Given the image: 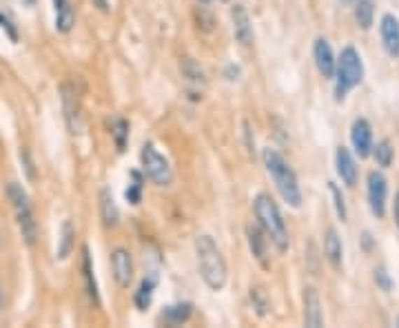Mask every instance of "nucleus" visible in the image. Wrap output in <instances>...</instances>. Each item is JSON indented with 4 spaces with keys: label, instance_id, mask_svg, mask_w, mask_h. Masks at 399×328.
<instances>
[{
    "label": "nucleus",
    "instance_id": "obj_32",
    "mask_svg": "<svg viewBox=\"0 0 399 328\" xmlns=\"http://www.w3.org/2000/svg\"><path fill=\"white\" fill-rule=\"evenodd\" d=\"M375 284L379 286L382 291H386V293H388V291L393 289V280H391L388 273H386V268H384V266L375 268Z\"/></svg>",
    "mask_w": 399,
    "mask_h": 328
},
{
    "label": "nucleus",
    "instance_id": "obj_19",
    "mask_svg": "<svg viewBox=\"0 0 399 328\" xmlns=\"http://www.w3.org/2000/svg\"><path fill=\"white\" fill-rule=\"evenodd\" d=\"M324 255L328 259V264L332 268H340L342 266V257H344V244L342 238L335 228H326L324 233Z\"/></svg>",
    "mask_w": 399,
    "mask_h": 328
},
{
    "label": "nucleus",
    "instance_id": "obj_15",
    "mask_svg": "<svg viewBox=\"0 0 399 328\" xmlns=\"http://www.w3.org/2000/svg\"><path fill=\"white\" fill-rule=\"evenodd\" d=\"M335 171L340 175V180L346 184V186H355L357 184V162H355V156L349 151L346 146H337L335 151Z\"/></svg>",
    "mask_w": 399,
    "mask_h": 328
},
{
    "label": "nucleus",
    "instance_id": "obj_26",
    "mask_svg": "<svg viewBox=\"0 0 399 328\" xmlns=\"http://www.w3.org/2000/svg\"><path fill=\"white\" fill-rule=\"evenodd\" d=\"M180 71H182V76L186 78V82H189V85H195V87H204L206 85V74H204V69L195 60L184 58L180 62Z\"/></svg>",
    "mask_w": 399,
    "mask_h": 328
},
{
    "label": "nucleus",
    "instance_id": "obj_16",
    "mask_svg": "<svg viewBox=\"0 0 399 328\" xmlns=\"http://www.w3.org/2000/svg\"><path fill=\"white\" fill-rule=\"evenodd\" d=\"M53 3V27L58 34H69L76 25V11L71 0H51Z\"/></svg>",
    "mask_w": 399,
    "mask_h": 328
},
{
    "label": "nucleus",
    "instance_id": "obj_6",
    "mask_svg": "<svg viewBox=\"0 0 399 328\" xmlns=\"http://www.w3.org/2000/svg\"><path fill=\"white\" fill-rule=\"evenodd\" d=\"M140 164H142V173L144 177L158 186H169L173 180V171H171V162L158 151L153 142H144L140 149Z\"/></svg>",
    "mask_w": 399,
    "mask_h": 328
},
{
    "label": "nucleus",
    "instance_id": "obj_21",
    "mask_svg": "<svg viewBox=\"0 0 399 328\" xmlns=\"http://www.w3.org/2000/svg\"><path fill=\"white\" fill-rule=\"evenodd\" d=\"M155 289H158V275H155V273H151V275H146V278L140 282L136 295H133V304H136L138 310H146V308L151 306L153 295H155Z\"/></svg>",
    "mask_w": 399,
    "mask_h": 328
},
{
    "label": "nucleus",
    "instance_id": "obj_18",
    "mask_svg": "<svg viewBox=\"0 0 399 328\" xmlns=\"http://www.w3.org/2000/svg\"><path fill=\"white\" fill-rule=\"evenodd\" d=\"M83 280H85V289H87L89 299L96 306H100V291H98L96 271H93V259L89 253V246H83Z\"/></svg>",
    "mask_w": 399,
    "mask_h": 328
},
{
    "label": "nucleus",
    "instance_id": "obj_31",
    "mask_svg": "<svg viewBox=\"0 0 399 328\" xmlns=\"http://www.w3.org/2000/svg\"><path fill=\"white\" fill-rule=\"evenodd\" d=\"M328 191H330V196L332 200H335V211H337V217L344 222L346 217H349V213H346V202H344V196H342V191L337 189L335 182H328Z\"/></svg>",
    "mask_w": 399,
    "mask_h": 328
},
{
    "label": "nucleus",
    "instance_id": "obj_38",
    "mask_svg": "<svg viewBox=\"0 0 399 328\" xmlns=\"http://www.w3.org/2000/svg\"><path fill=\"white\" fill-rule=\"evenodd\" d=\"M0 304H3V291H0Z\"/></svg>",
    "mask_w": 399,
    "mask_h": 328
},
{
    "label": "nucleus",
    "instance_id": "obj_33",
    "mask_svg": "<svg viewBox=\"0 0 399 328\" xmlns=\"http://www.w3.org/2000/svg\"><path fill=\"white\" fill-rule=\"evenodd\" d=\"M20 160H24V169H27V173H29V177L34 180V177H36V171H34V162H31V158H29V151H27L24 146L20 149Z\"/></svg>",
    "mask_w": 399,
    "mask_h": 328
},
{
    "label": "nucleus",
    "instance_id": "obj_12",
    "mask_svg": "<svg viewBox=\"0 0 399 328\" xmlns=\"http://www.w3.org/2000/svg\"><path fill=\"white\" fill-rule=\"evenodd\" d=\"M304 326L319 328L324 326V310H322V299L315 286H306L304 289Z\"/></svg>",
    "mask_w": 399,
    "mask_h": 328
},
{
    "label": "nucleus",
    "instance_id": "obj_17",
    "mask_svg": "<svg viewBox=\"0 0 399 328\" xmlns=\"http://www.w3.org/2000/svg\"><path fill=\"white\" fill-rule=\"evenodd\" d=\"M98 204H100V220L104 228H115L120 224V211H118V204L111 196L109 189H100V196H98Z\"/></svg>",
    "mask_w": 399,
    "mask_h": 328
},
{
    "label": "nucleus",
    "instance_id": "obj_24",
    "mask_svg": "<svg viewBox=\"0 0 399 328\" xmlns=\"http://www.w3.org/2000/svg\"><path fill=\"white\" fill-rule=\"evenodd\" d=\"M109 133H111V140L118 149V153H125L127 144H129V122L125 118H113L109 125Z\"/></svg>",
    "mask_w": 399,
    "mask_h": 328
},
{
    "label": "nucleus",
    "instance_id": "obj_23",
    "mask_svg": "<svg viewBox=\"0 0 399 328\" xmlns=\"http://www.w3.org/2000/svg\"><path fill=\"white\" fill-rule=\"evenodd\" d=\"M76 246V228L69 220H64L60 226V235H58V249H56V259H66L74 253Z\"/></svg>",
    "mask_w": 399,
    "mask_h": 328
},
{
    "label": "nucleus",
    "instance_id": "obj_39",
    "mask_svg": "<svg viewBox=\"0 0 399 328\" xmlns=\"http://www.w3.org/2000/svg\"><path fill=\"white\" fill-rule=\"evenodd\" d=\"M222 3H229V0H222Z\"/></svg>",
    "mask_w": 399,
    "mask_h": 328
},
{
    "label": "nucleus",
    "instance_id": "obj_5",
    "mask_svg": "<svg viewBox=\"0 0 399 328\" xmlns=\"http://www.w3.org/2000/svg\"><path fill=\"white\" fill-rule=\"evenodd\" d=\"M335 100L342 102L364 80V62L355 47H344L335 62Z\"/></svg>",
    "mask_w": 399,
    "mask_h": 328
},
{
    "label": "nucleus",
    "instance_id": "obj_13",
    "mask_svg": "<svg viewBox=\"0 0 399 328\" xmlns=\"http://www.w3.org/2000/svg\"><path fill=\"white\" fill-rule=\"evenodd\" d=\"M313 60L315 67L322 78H332L335 74V53H332V47L326 38H317L313 43Z\"/></svg>",
    "mask_w": 399,
    "mask_h": 328
},
{
    "label": "nucleus",
    "instance_id": "obj_25",
    "mask_svg": "<svg viewBox=\"0 0 399 328\" xmlns=\"http://www.w3.org/2000/svg\"><path fill=\"white\" fill-rule=\"evenodd\" d=\"M353 13H355L357 27H362V29L366 32V29H370V27H372V18H375V5H372V0H355Z\"/></svg>",
    "mask_w": 399,
    "mask_h": 328
},
{
    "label": "nucleus",
    "instance_id": "obj_28",
    "mask_svg": "<svg viewBox=\"0 0 399 328\" xmlns=\"http://www.w3.org/2000/svg\"><path fill=\"white\" fill-rule=\"evenodd\" d=\"M248 297H251V304H253V308H255V313H258L260 317L269 315L271 299H269V295H266V291L262 289V286H253L251 293H248Z\"/></svg>",
    "mask_w": 399,
    "mask_h": 328
},
{
    "label": "nucleus",
    "instance_id": "obj_8",
    "mask_svg": "<svg viewBox=\"0 0 399 328\" xmlns=\"http://www.w3.org/2000/svg\"><path fill=\"white\" fill-rule=\"evenodd\" d=\"M60 98H62V111H64V122H66V129L69 133H80V98H78V91L74 85L64 82L60 87Z\"/></svg>",
    "mask_w": 399,
    "mask_h": 328
},
{
    "label": "nucleus",
    "instance_id": "obj_35",
    "mask_svg": "<svg viewBox=\"0 0 399 328\" xmlns=\"http://www.w3.org/2000/svg\"><path fill=\"white\" fill-rule=\"evenodd\" d=\"M395 220H397V226H399V193L395 198Z\"/></svg>",
    "mask_w": 399,
    "mask_h": 328
},
{
    "label": "nucleus",
    "instance_id": "obj_34",
    "mask_svg": "<svg viewBox=\"0 0 399 328\" xmlns=\"http://www.w3.org/2000/svg\"><path fill=\"white\" fill-rule=\"evenodd\" d=\"M93 5H96L102 13H109V0H93Z\"/></svg>",
    "mask_w": 399,
    "mask_h": 328
},
{
    "label": "nucleus",
    "instance_id": "obj_4",
    "mask_svg": "<svg viewBox=\"0 0 399 328\" xmlns=\"http://www.w3.org/2000/svg\"><path fill=\"white\" fill-rule=\"evenodd\" d=\"M5 193L11 204V211H13V217H16V224L20 228L24 244L34 246L38 242V222H36V213H34L29 196H27V191L18 182H9L5 186Z\"/></svg>",
    "mask_w": 399,
    "mask_h": 328
},
{
    "label": "nucleus",
    "instance_id": "obj_10",
    "mask_svg": "<svg viewBox=\"0 0 399 328\" xmlns=\"http://www.w3.org/2000/svg\"><path fill=\"white\" fill-rule=\"evenodd\" d=\"M231 22H233V36L242 47H251L255 40V32H253V22L244 5L235 3L231 7Z\"/></svg>",
    "mask_w": 399,
    "mask_h": 328
},
{
    "label": "nucleus",
    "instance_id": "obj_30",
    "mask_svg": "<svg viewBox=\"0 0 399 328\" xmlns=\"http://www.w3.org/2000/svg\"><path fill=\"white\" fill-rule=\"evenodd\" d=\"M0 29L5 32V36L11 40V43H18V27L13 25V20H11V16L9 13H5V9L0 7Z\"/></svg>",
    "mask_w": 399,
    "mask_h": 328
},
{
    "label": "nucleus",
    "instance_id": "obj_40",
    "mask_svg": "<svg viewBox=\"0 0 399 328\" xmlns=\"http://www.w3.org/2000/svg\"><path fill=\"white\" fill-rule=\"evenodd\" d=\"M397 326H399V317H397Z\"/></svg>",
    "mask_w": 399,
    "mask_h": 328
},
{
    "label": "nucleus",
    "instance_id": "obj_37",
    "mask_svg": "<svg viewBox=\"0 0 399 328\" xmlns=\"http://www.w3.org/2000/svg\"><path fill=\"white\" fill-rule=\"evenodd\" d=\"M197 3H202V5H209V3H211V0H197Z\"/></svg>",
    "mask_w": 399,
    "mask_h": 328
},
{
    "label": "nucleus",
    "instance_id": "obj_9",
    "mask_svg": "<svg viewBox=\"0 0 399 328\" xmlns=\"http://www.w3.org/2000/svg\"><path fill=\"white\" fill-rule=\"evenodd\" d=\"M111 271H113V280L120 289H129L131 282H133V257L127 249L118 246V249L111 251Z\"/></svg>",
    "mask_w": 399,
    "mask_h": 328
},
{
    "label": "nucleus",
    "instance_id": "obj_7",
    "mask_svg": "<svg viewBox=\"0 0 399 328\" xmlns=\"http://www.w3.org/2000/svg\"><path fill=\"white\" fill-rule=\"evenodd\" d=\"M368 207L372 215L382 220L386 215V200H388V180L382 171H370L368 173Z\"/></svg>",
    "mask_w": 399,
    "mask_h": 328
},
{
    "label": "nucleus",
    "instance_id": "obj_36",
    "mask_svg": "<svg viewBox=\"0 0 399 328\" xmlns=\"http://www.w3.org/2000/svg\"><path fill=\"white\" fill-rule=\"evenodd\" d=\"M16 3H20L22 7H34V5H36V0H16Z\"/></svg>",
    "mask_w": 399,
    "mask_h": 328
},
{
    "label": "nucleus",
    "instance_id": "obj_1",
    "mask_svg": "<svg viewBox=\"0 0 399 328\" xmlns=\"http://www.w3.org/2000/svg\"><path fill=\"white\" fill-rule=\"evenodd\" d=\"M262 162L266 167V173L271 175L277 193L282 196V200L290 209H300L302 207V186H300L295 169L290 167V162L279 153L277 149H271V146L262 149Z\"/></svg>",
    "mask_w": 399,
    "mask_h": 328
},
{
    "label": "nucleus",
    "instance_id": "obj_3",
    "mask_svg": "<svg viewBox=\"0 0 399 328\" xmlns=\"http://www.w3.org/2000/svg\"><path fill=\"white\" fill-rule=\"evenodd\" d=\"M253 213H255L258 226L264 231V235L275 246L279 253H286L290 240H288V228L284 222V215L279 211L277 202L269 193H258L253 198Z\"/></svg>",
    "mask_w": 399,
    "mask_h": 328
},
{
    "label": "nucleus",
    "instance_id": "obj_27",
    "mask_svg": "<svg viewBox=\"0 0 399 328\" xmlns=\"http://www.w3.org/2000/svg\"><path fill=\"white\" fill-rule=\"evenodd\" d=\"M372 158H375V162L379 164V167H391L393 160H395V149L388 140H379L377 144H372Z\"/></svg>",
    "mask_w": 399,
    "mask_h": 328
},
{
    "label": "nucleus",
    "instance_id": "obj_29",
    "mask_svg": "<svg viewBox=\"0 0 399 328\" xmlns=\"http://www.w3.org/2000/svg\"><path fill=\"white\" fill-rule=\"evenodd\" d=\"M131 184L127 186V191H125V198H127V202L129 204H133V207H138L140 204V200H142V189H144V177H142V173L140 171H131Z\"/></svg>",
    "mask_w": 399,
    "mask_h": 328
},
{
    "label": "nucleus",
    "instance_id": "obj_14",
    "mask_svg": "<svg viewBox=\"0 0 399 328\" xmlns=\"http://www.w3.org/2000/svg\"><path fill=\"white\" fill-rule=\"evenodd\" d=\"M379 34H382V45L384 51L391 58L399 56V20L393 13H384L379 20Z\"/></svg>",
    "mask_w": 399,
    "mask_h": 328
},
{
    "label": "nucleus",
    "instance_id": "obj_2",
    "mask_svg": "<svg viewBox=\"0 0 399 328\" xmlns=\"http://www.w3.org/2000/svg\"><path fill=\"white\" fill-rule=\"evenodd\" d=\"M195 257H197L200 278L204 280V284L216 293L222 291L226 282H229V266H226V259L220 251V246L216 244V240L211 235H197Z\"/></svg>",
    "mask_w": 399,
    "mask_h": 328
},
{
    "label": "nucleus",
    "instance_id": "obj_22",
    "mask_svg": "<svg viewBox=\"0 0 399 328\" xmlns=\"http://www.w3.org/2000/svg\"><path fill=\"white\" fill-rule=\"evenodd\" d=\"M246 240H248V246H251V253L255 255L258 262L266 264V246H269V238L264 235V231L260 226H246Z\"/></svg>",
    "mask_w": 399,
    "mask_h": 328
},
{
    "label": "nucleus",
    "instance_id": "obj_11",
    "mask_svg": "<svg viewBox=\"0 0 399 328\" xmlns=\"http://www.w3.org/2000/svg\"><path fill=\"white\" fill-rule=\"evenodd\" d=\"M351 142L359 158H368L372 153V127L366 118H357L351 127Z\"/></svg>",
    "mask_w": 399,
    "mask_h": 328
},
{
    "label": "nucleus",
    "instance_id": "obj_20",
    "mask_svg": "<svg viewBox=\"0 0 399 328\" xmlns=\"http://www.w3.org/2000/svg\"><path fill=\"white\" fill-rule=\"evenodd\" d=\"M191 315H193V304L191 302H178V304L167 306L162 313H160V320L169 326H180L184 322H189Z\"/></svg>",
    "mask_w": 399,
    "mask_h": 328
}]
</instances>
